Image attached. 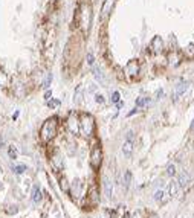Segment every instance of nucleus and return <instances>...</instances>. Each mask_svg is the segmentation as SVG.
Listing matches in <instances>:
<instances>
[{
	"label": "nucleus",
	"mask_w": 194,
	"mask_h": 218,
	"mask_svg": "<svg viewBox=\"0 0 194 218\" xmlns=\"http://www.w3.org/2000/svg\"><path fill=\"white\" fill-rule=\"evenodd\" d=\"M183 55L186 58H194V44H188L185 49H183Z\"/></svg>",
	"instance_id": "nucleus-14"
},
{
	"label": "nucleus",
	"mask_w": 194,
	"mask_h": 218,
	"mask_svg": "<svg viewBox=\"0 0 194 218\" xmlns=\"http://www.w3.org/2000/svg\"><path fill=\"white\" fill-rule=\"evenodd\" d=\"M81 99H83V90H81V87L78 85V87H76V90H75V102H76V104H79V102H81Z\"/></svg>",
	"instance_id": "nucleus-19"
},
{
	"label": "nucleus",
	"mask_w": 194,
	"mask_h": 218,
	"mask_svg": "<svg viewBox=\"0 0 194 218\" xmlns=\"http://www.w3.org/2000/svg\"><path fill=\"white\" fill-rule=\"evenodd\" d=\"M188 182H189V177H188V174H186V172H182V174L179 175L177 185H179V186H182V188H185V186L188 185Z\"/></svg>",
	"instance_id": "nucleus-12"
},
{
	"label": "nucleus",
	"mask_w": 194,
	"mask_h": 218,
	"mask_svg": "<svg viewBox=\"0 0 194 218\" xmlns=\"http://www.w3.org/2000/svg\"><path fill=\"white\" fill-rule=\"evenodd\" d=\"M167 60L170 61V64H171V66H177V64L180 63V52H179V50H176V49L170 50V52L167 54Z\"/></svg>",
	"instance_id": "nucleus-9"
},
{
	"label": "nucleus",
	"mask_w": 194,
	"mask_h": 218,
	"mask_svg": "<svg viewBox=\"0 0 194 218\" xmlns=\"http://www.w3.org/2000/svg\"><path fill=\"white\" fill-rule=\"evenodd\" d=\"M139 72H141L139 61H138V60H132V61H129V64L125 66V73H127V76H130V78H136V76L139 75Z\"/></svg>",
	"instance_id": "nucleus-4"
},
{
	"label": "nucleus",
	"mask_w": 194,
	"mask_h": 218,
	"mask_svg": "<svg viewBox=\"0 0 194 218\" xmlns=\"http://www.w3.org/2000/svg\"><path fill=\"white\" fill-rule=\"evenodd\" d=\"M84 19V22L81 23L83 26H84V29H87L89 28V25H90V9H89V6L87 5H84L83 8H81V14H79V22Z\"/></svg>",
	"instance_id": "nucleus-7"
},
{
	"label": "nucleus",
	"mask_w": 194,
	"mask_h": 218,
	"mask_svg": "<svg viewBox=\"0 0 194 218\" xmlns=\"http://www.w3.org/2000/svg\"><path fill=\"white\" fill-rule=\"evenodd\" d=\"M167 174H168L170 177H173V175H176V166H174L173 163H170V165L167 166Z\"/></svg>",
	"instance_id": "nucleus-21"
},
{
	"label": "nucleus",
	"mask_w": 194,
	"mask_h": 218,
	"mask_svg": "<svg viewBox=\"0 0 194 218\" xmlns=\"http://www.w3.org/2000/svg\"><path fill=\"white\" fill-rule=\"evenodd\" d=\"M170 192H171V195H176V192H177V183L176 182L170 183Z\"/></svg>",
	"instance_id": "nucleus-26"
},
{
	"label": "nucleus",
	"mask_w": 194,
	"mask_h": 218,
	"mask_svg": "<svg viewBox=\"0 0 194 218\" xmlns=\"http://www.w3.org/2000/svg\"><path fill=\"white\" fill-rule=\"evenodd\" d=\"M93 75H95V78L98 79V81H103V72H101V69L98 67V66H93Z\"/></svg>",
	"instance_id": "nucleus-18"
},
{
	"label": "nucleus",
	"mask_w": 194,
	"mask_h": 218,
	"mask_svg": "<svg viewBox=\"0 0 194 218\" xmlns=\"http://www.w3.org/2000/svg\"><path fill=\"white\" fill-rule=\"evenodd\" d=\"M8 154H9V157L14 160V159H17V150H16V147L14 145H11L9 148H8Z\"/></svg>",
	"instance_id": "nucleus-20"
},
{
	"label": "nucleus",
	"mask_w": 194,
	"mask_h": 218,
	"mask_svg": "<svg viewBox=\"0 0 194 218\" xmlns=\"http://www.w3.org/2000/svg\"><path fill=\"white\" fill-rule=\"evenodd\" d=\"M148 102H150V98H138V99H136V108L145 107Z\"/></svg>",
	"instance_id": "nucleus-17"
},
{
	"label": "nucleus",
	"mask_w": 194,
	"mask_h": 218,
	"mask_svg": "<svg viewBox=\"0 0 194 218\" xmlns=\"http://www.w3.org/2000/svg\"><path fill=\"white\" fill-rule=\"evenodd\" d=\"M188 90V82L186 81H180V82H177L176 84V87H174V92H173V99L176 101L179 96H182L185 92Z\"/></svg>",
	"instance_id": "nucleus-6"
},
{
	"label": "nucleus",
	"mask_w": 194,
	"mask_h": 218,
	"mask_svg": "<svg viewBox=\"0 0 194 218\" xmlns=\"http://www.w3.org/2000/svg\"><path fill=\"white\" fill-rule=\"evenodd\" d=\"M115 3H116V0H104L103 8H101V20H106V19L112 14Z\"/></svg>",
	"instance_id": "nucleus-5"
},
{
	"label": "nucleus",
	"mask_w": 194,
	"mask_h": 218,
	"mask_svg": "<svg viewBox=\"0 0 194 218\" xmlns=\"http://www.w3.org/2000/svg\"><path fill=\"white\" fill-rule=\"evenodd\" d=\"M90 163L93 166V169H98L103 163V150L100 145H96L93 150H92V154H90Z\"/></svg>",
	"instance_id": "nucleus-3"
},
{
	"label": "nucleus",
	"mask_w": 194,
	"mask_h": 218,
	"mask_svg": "<svg viewBox=\"0 0 194 218\" xmlns=\"http://www.w3.org/2000/svg\"><path fill=\"white\" fill-rule=\"evenodd\" d=\"M57 130H58V119H57V118H51V119H48V121L43 124L41 131H40L41 140H43V142H49V140H52V139L57 136Z\"/></svg>",
	"instance_id": "nucleus-1"
},
{
	"label": "nucleus",
	"mask_w": 194,
	"mask_h": 218,
	"mask_svg": "<svg viewBox=\"0 0 194 218\" xmlns=\"http://www.w3.org/2000/svg\"><path fill=\"white\" fill-rule=\"evenodd\" d=\"M164 49H165L164 40H162L160 37H154V38L151 40V50H153L154 54H162Z\"/></svg>",
	"instance_id": "nucleus-8"
},
{
	"label": "nucleus",
	"mask_w": 194,
	"mask_h": 218,
	"mask_svg": "<svg viewBox=\"0 0 194 218\" xmlns=\"http://www.w3.org/2000/svg\"><path fill=\"white\" fill-rule=\"evenodd\" d=\"M95 99H96V102H98V104H103V102H104V96H101V95H96Z\"/></svg>",
	"instance_id": "nucleus-30"
},
{
	"label": "nucleus",
	"mask_w": 194,
	"mask_h": 218,
	"mask_svg": "<svg viewBox=\"0 0 194 218\" xmlns=\"http://www.w3.org/2000/svg\"><path fill=\"white\" fill-rule=\"evenodd\" d=\"M191 130L194 131V119H192V122H191Z\"/></svg>",
	"instance_id": "nucleus-33"
},
{
	"label": "nucleus",
	"mask_w": 194,
	"mask_h": 218,
	"mask_svg": "<svg viewBox=\"0 0 194 218\" xmlns=\"http://www.w3.org/2000/svg\"><path fill=\"white\" fill-rule=\"evenodd\" d=\"M104 192H106V197H107V198L112 197V183H110L107 178L104 180Z\"/></svg>",
	"instance_id": "nucleus-16"
},
{
	"label": "nucleus",
	"mask_w": 194,
	"mask_h": 218,
	"mask_svg": "<svg viewBox=\"0 0 194 218\" xmlns=\"http://www.w3.org/2000/svg\"><path fill=\"white\" fill-rule=\"evenodd\" d=\"M130 185H132V172H130V171H125V174H124V188L129 189Z\"/></svg>",
	"instance_id": "nucleus-15"
},
{
	"label": "nucleus",
	"mask_w": 194,
	"mask_h": 218,
	"mask_svg": "<svg viewBox=\"0 0 194 218\" xmlns=\"http://www.w3.org/2000/svg\"><path fill=\"white\" fill-rule=\"evenodd\" d=\"M26 171V165H17V166H14V172L16 174H23Z\"/></svg>",
	"instance_id": "nucleus-22"
},
{
	"label": "nucleus",
	"mask_w": 194,
	"mask_h": 218,
	"mask_svg": "<svg viewBox=\"0 0 194 218\" xmlns=\"http://www.w3.org/2000/svg\"><path fill=\"white\" fill-rule=\"evenodd\" d=\"M75 116H72L69 121H67V127H69V130L72 131V133H78L79 131V121H76V119H73Z\"/></svg>",
	"instance_id": "nucleus-10"
},
{
	"label": "nucleus",
	"mask_w": 194,
	"mask_h": 218,
	"mask_svg": "<svg viewBox=\"0 0 194 218\" xmlns=\"http://www.w3.org/2000/svg\"><path fill=\"white\" fill-rule=\"evenodd\" d=\"M79 131L84 136H92L95 131V119L90 113H81L79 115Z\"/></svg>",
	"instance_id": "nucleus-2"
},
{
	"label": "nucleus",
	"mask_w": 194,
	"mask_h": 218,
	"mask_svg": "<svg viewBox=\"0 0 194 218\" xmlns=\"http://www.w3.org/2000/svg\"><path fill=\"white\" fill-rule=\"evenodd\" d=\"M51 96H52V92H51V90H48V92H46V95H44V99H48V101H49V99H51Z\"/></svg>",
	"instance_id": "nucleus-31"
},
{
	"label": "nucleus",
	"mask_w": 194,
	"mask_h": 218,
	"mask_svg": "<svg viewBox=\"0 0 194 218\" xmlns=\"http://www.w3.org/2000/svg\"><path fill=\"white\" fill-rule=\"evenodd\" d=\"M162 198H164V191H157V192L154 194V200H156V201H160Z\"/></svg>",
	"instance_id": "nucleus-29"
},
{
	"label": "nucleus",
	"mask_w": 194,
	"mask_h": 218,
	"mask_svg": "<svg viewBox=\"0 0 194 218\" xmlns=\"http://www.w3.org/2000/svg\"><path fill=\"white\" fill-rule=\"evenodd\" d=\"M60 188L64 191V192H69V186H67V180L63 177L61 180H60Z\"/></svg>",
	"instance_id": "nucleus-23"
},
{
	"label": "nucleus",
	"mask_w": 194,
	"mask_h": 218,
	"mask_svg": "<svg viewBox=\"0 0 194 218\" xmlns=\"http://www.w3.org/2000/svg\"><path fill=\"white\" fill-rule=\"evenodd\" d=\"M119 99H121V93H119V92H113V93H112V102H113V104H118Z\"/></svg>",
	"instance_id": "nucleus-25"
},
{
	"label": "nucleus",
	"mask_w": 194,
	"mask_h": 218,
	"mask_svg": "<svg viewBox=\"0 0 194 218\" xmlns=\"http://www.w3.org/2000/svg\"><path fill=\"white\" fill-rule=\"evenodd\" d=\"M150 218H157V216H156V215H151V216H150Z\"/></svg>",
	"instance_id": "nucleus-34"
},
{
	"label": "nucleus",
	"mask_w": 194,
	"mask_h": 218,
	"mask_svg": "<svg viewBox=\"0 0 194 218\" xmlns=\"http://www.w3.org/2000/svg\"><path fill=\"white\" fill-rule=\"evenodd\" d=\"M51 82H52V73H48L46 79L43 81V87H44V88H48V87L51 85Z\"/></svg>",
	"instance_id": "nucleus-24"
},
{
	"label": "nucleus",
	"mask_w": 194,
	"mask_h": 218,
	"mask_svg": "<svg viewBox=\"0 0 194 218\" xmlns=\"http://www.w3.org/2000/svg\"><path fill=\"white\" fill-rule=\"evenodd\" d=\"M5 79H6L5 75H0V82H5Z\"/></svg>",
	"instance_id": "nucleus-32"
},
{
	"label": "nucleus",
	"mask_w": 194,
	"mask_h": 218,
	"mask_svg": "<svg viewBox=\"0 0 194 218\" xmlns=\"http://www.w3.org/2000/svg\"><path fill=\"white\" fill-rule=\"evenodd\" d=\"M2 144H3V142H2V140H0V145H2Z\"/></svg>",
	"instance_id": "nucleus-35"
},
{
	"label": "nucleus",
	"mask_w": 194,
	"mask_h": 218,
	"mask_svg": "<svg viewBox=\"0 0 194 218\" xmlns=\"http://www.w3.org/2000/svg\"><path fill=\"white\" fill-rule=\"evenodd\" d=\"M122 153L125 157H130L132 153H133V140H125L124 145H122Z\"/></svg>",
	"instance_id": "nucleus-11"
},
{
	"label": "nucleus",
	"mask_w": 194,
	"mask_h": 218,
	"mask_svg": "<svg viewBox=\"0 0 194 218\" xmlns=\"http://www.w3.org/2000/svg\"><path fill=\"white\" fill-rule=\"evenodd\" d=\"M93 63H95V57H93V54H87V64H90V66H93Z\"/></svg>",
	"instance_id": "nucleus-28"
},
{
	"label": "nucleus",
	"mask_w": 194,
	"mask_h": 218,
	"mask_svg": "<svg viewBox=\"0 0 194 218\" xmlns=\"http://www.w3.org/2000/svg\"><path fill=\"white\" fill-rule=\"evenodd\" d=\"M40 200H41V191H40L38 186H34V188H32V201L38 203Z\"/></svg>",
	"instance_id": "nucleus-13"
},
{
	"label": "nucleus",
	"mask_w": 194,
	"mask_h": 218,
	"mask_svg": "<svg viewBox=\"0 0 194 218\" xmlns=\"http://www.w3.org/2000/svg\"><path fill=\"white\" fill-rule=\"evenodd\" d=\"M58 105H60V101H58V99H52V101H49V102H48V107H51V108L58 107Z\"/></svg>",
	"instance_id": "nucleus-27"
}]
</instances>
